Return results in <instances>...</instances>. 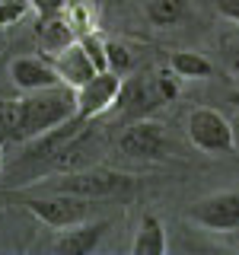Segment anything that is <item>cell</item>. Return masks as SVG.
Wrapping results in <instances>:
<instances>
[{
	"mask_svg": "<svg viewBox=\"0 0 239 255\" xmlns=\"http://www.w3.org/2000/svg\"><path fill=\"white\" fill-rule=\"evenodd\" d=\"M19 143H29L42 134L61 128L64 122L77 118V90L67 83L48 86V90H32L19 102Z\"/></svg>",
	"mask_w": 239,
	"mask_h": 255,
	"instance_id": "1",
	"label": "cell"
},
{
	"mask_svg": "<svg viewBox=\"0 0 239 255\" xmlns=\"http://www.w3.org/2000/svg\"><path fill=\"white\" fill-rule=\"evenodd\" d=\"M134 179L127 172L118 169H106V166H93V169H74L61 179L48 182V191H64V195H77L86 198V201H96V198H112L121 195V191H131Z\"/></svg>",
	"mask_w": 239,
	"mask_h": 255,
	"instance_id": "2",
	"label": "cell"
},
{
	"mask_svg": "<svg viewBox=\"0 0 239 255\" xmlns=\"http://www.w3.org/2000/svg\"><path fill=\"white\" fill-rule=\"evenodd\" d=\"M188 140L195 143L201 153L220 156V153H233L236 150V134L233 125L227 122V115L211 106H198L188 112V122H185Z\"/></svg>",
	"mask_w": 239,
	"mask_h": 255,
	"instance_id": "3",
	"label": "cell"
},
{
	"mask_svg": "<svg viewBox=\"0 0 239 255\" xmlns=\"http://www.w3.org/2000/svg\"><path fill=\"white\" fill-rule=\"evenodd\" d=\"M22 207L51 230L74 227V223L90 217V201L77 195H64V191H51L45 198H22Z\"/></svg>",
	"mask_w": 239,
	"mask_h": 255,
	"instance_id": "4",
	"label": "cell"
},
{
	"mask_svg": "<svg viewBox=\"0 0 239 255\" xmlns=\"http://www.w3.org/2000/svg\"><path fill=\"white\" fill-rule=\"evenodd\" d=\"M118 150L124 156L134 159H163L172 153V143L166 137V128L153 122V118H137L124 128L121 140H118Z\"/></svg>",
	"mask_w": 239,
	"mask_h": 255,
	"instance_id": "5",
	"label": "cell"
},
{
	"mask_svg": "<svg viewBox=\"0 0 239 255\" xmlns=\"http://www.w3.org/2000/svg\"><path fill=\"white\" fill-rule=\"evenodd\" d=\"M188 220L211 233H236L239 230V191H217L188 207Z\"/></svg>",
	"mask_w": 239,
	"mask_h": 255,
	"instance_id": "6",
	"label": "cell"
},
{
	"mask_svg": "<svg viewBox=\"0 0 239 255\" xmlns=\"http://www.w3.org/2000/svg\"><path fill=\"white\" fill-rule=\"evenodd\" d=\"M118 93H121V77L112 74V70H99L83 86H77V118L90 122V118L112 112L118 102Z\"/></svg>",
	"mask_w": 239,
	"mask_h": 255,
	"instance_id": "7",
	"label": "cell"
},
{
	"mask_svg": "<svg viewBox=\"0 0 239 255\" xmlns=\"http://www.w3.org/2000/svg\"><path fill=\"white\" fill-rule=\"evenodd\" d=\"M163 102L166 99L156 90V74L150 80H147V74H140V77L121 80V93H118L115 109H118L121 118H127V122H137V118H147L153 109H159Z\"/></svg>",
	"mask_w": 239,
	"mask_h": 255,
	"instance_id": "8",
	"label": "cell"
},
{
	"mask_svg": "<svg viewBox=\"0 0 239 255\" xmlns=\"http://www.w3.org/2000/svg\"><path fill=\"white\" fill-rule=\"evenodd\" d=\"M106 233H109V220H80L74 227L58 230L51 252L54 255H90L106 239Z\"/></svg>",
	"mask_w": 239,
	"mask_h": 255,
	"instance_id": "9",
	"label": "cell"
},
{
	"mask_svg": "<svg viewBox=\"0 0 239 255\" xmlns=\"http://www.w3.org/2000/svg\"><path fill=\"white\" fill-rule=\"evenodd\" d=\"M10 80L16 90L32 93V90H48V86H58L61 77L54 70V64L48 54H22V58L10 61Z\"/></svg>",
	"mask_w": 239,
	"mask_h": 255,
	"instance_id": "10",
	"label": "cell"
},
{
	"mask_svg": "<svg viewBox=\"0 0 239 255\" xmlns=\"http://www.w3.org/2000/svg\"><path fill=\"white\" fill-rule=\"evenodd\" d=\"M51 58V64H54V70H58V77H61V83H67V86H83L90 77H96L99 74V67L93 64V58L86 54V48L80 45V38L74 45H67L64 51H58V54H48Z\"/></svg>",
	"mask_w": 239,
	"mask_h": 255,
	"instance_id": "11",
	"label": "cell"
},
{
	"mask_svg": "<svg viewBox=\"0 0 239 255\" xmlns=\"http://www.w3.org/2000/svg\"><path fill=\"white\" fill-rule=\"evenodd\" d=\"M38 45H42V54H58L67 45H74L80 38V32L70 19V13H51V16H38V26H35Z\"/></svg>",
	"mask_w": 239,
	"mask_h": 255,
	"instance_id": "12",
	"label": "cell"
},
{
	"mask_svg": "<svg viewBox=\"0 0 239 255\" xmlns=\"http://www.w3.org/2000/svg\"><path fill=\"white\" fill-rule=\"evenodd\" d=\"M166 249H169V243H166L163 220L147 214L131 239V255H166Z\"/></svg>",
	"mask_w": 239,
	"mask_h": 255,
	"instance_id": "13",
	"label": "cell"
},
{
	"mask_svg": "<svg viewBox=\"0 0 239 255\" xmlns=\"http://www.w3.org/2000/svg\"><path fill=\"white\" fill-rule=\"evenodd\" d=\"M169 67L179 80H207L214 74V64L201 51H172Z\"/></svg>",
	"mask_w": 239,
	"mask_h": 255,
	"instance_id": "14",
	"label": "cell"
},
{
	"mask_svg": "<svg viewBox=\"0 0 239 255\" xmlns=\"http://www.w3.org/2000/svg\"><path fill=\"white\" fill-rule=\"evenodd\" d=\"M143 10H147V19L153 26L166 29V26H175V22H182L188 16V0H147Z\"/></svg>",
	"mask_w": 239,
	"mask_h": 255,
	"instance_id": "15",
	"label": "cell"
},
{
	"mask_svg": "<svg viewBox=\"0 0 239 255\" xmlns=\"http://www.w3.org/2000/svg\"><path fill=\"white\" fill-rule=\"evenodd\" d=\"M19 137V109L13 99H0V147Z\"/></svg>",
	"mask_w": 239,
	"mask_h": 255,
	"instance_id": "16",
	"label": "cell"
},
{
	"mask_svg": "<svg viewBox=\"0 0 239 255\" xmlns=\"http://www.w3.org/2000/svg\"><path fill=\"white\" fill-rule=\"evenodd\" d=\"M106 61H109V70H112V74H118V77H124L127 70H131V64H134L127 45L115 42V38H106Z\"/></svg>",
	"mask_w": 239,
	"mask_h": 255,
	"instance_id": "17",
	"label": "cell"
},
{
	"mask_svg": "<svg viewBox=\"0 0 239 255\" xmlns=\"http://www.w3.org/2000/svg\"><path fill=\"white\" fill-rule=\"evenodd\" d=\"M80 45L86 48V54L93 58L96 67H99V70H109V61H106V38L96 35L93 29H86V32H80Z\"/></svg>",
	"mask_w": 239,
	"mask_h": 255,
	"instance_id": "18",
	"label": "cell"
},
{
	"mask_svg": "<svg viewBox=\"0 0 239 255\" xmlns=\"http://www.w3.org/2000/svg\"><path fill=\"white\" fill-rule=\"evenodd\" d=\"M29 10H32L29 0H0V29H3V26H13V22H19Z\"/></svg>",
	"mask_w": 239,
	"mask_h": 255,
	"instance_id": "19",
	"label": "cell"
},
{
	"mask_svg": "<svg viewBox=\"0 0 239 255\" xmlns=\"http://www.w3.org/2000/svg\"><path fill=\"white\" fill-rule=\"evenodd\" d=\"M156 90H159V96H163L166 102H172L175 96H179V83H175V77H172V67L156 74Z\"/></svg>",
	"mask_w": 239,
	"mask_h": 255,
	"instance_id": "20",
	"label": "cell"
},
{
	"mask_svg": "<svg viewBox=\"0 0 239 255\" xmlns=\"http://www.w3.org/2000/svg\"><path fill=\"white\" fill-rule=\"evenodd\" d=\"M29 6L38 16H51V13H64L70 6V0H29Z\"/></svg>",
	"mask_w": 239,
	"mask_h": 255,
	"instance_id": "21",
	"label": "cell"
},
{
	"mask_svg": "<svg viewBox=\"0 0 239 255\" xmlns=\"http://www.w3.org/2000/svg\"><path fill=\"white\" fill-rule=\"evenodd\" d=\"M214 6H217V13L223 19H230V22L239 26V0H214Z\"/></svg>",
	"mask_w": 239,
	"mask_h": 255,
	"instance_id": "22",
	"label": "cell"
},
{
	"mask_svg": "<svg viewBox=\"0 0 239 255\" xmlns=\"http://www.w3.org/2000/svg\"><path fill=\"white\" fill-rule=\"evenodd\" d=\"M230 70H233V74L239 77V48L233 51V58H230Z\"/></svg>",
	"mask_w": 239,
	"mask_h": 255,
	"instance_id": "23",
	"label": "cell"
},
{
	"mask_svg": "<svg viewBox=\"0 0 239 255\" xmlns=\"http://www.w3.org/2000/svg\"><path fill=\"white\" fill-rule=\"evenodd\" d=\"M227 99H230V102H233V106L239 109V90H233V93H230V96H227Z\"/></svg>",
	"mask_w": 239,
	"mask_h": 255,
	"instance_id": "24",
	"label": "cell"
}]
</instances>
